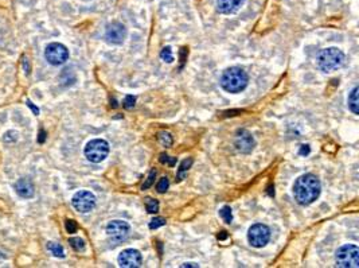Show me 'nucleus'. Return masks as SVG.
<instances>
[{
	"label": "nucleus",
	"instance_id": "f257e3e1",
	"mask_svg": "<svg viewBox=\"0 0 359 268\" xmlns=\"http://www.w3.org/2000/svg\"><path fill=\"white\" fill-rule=\"evenodd\" d=\"M320 190L322 186L319 178L315 177L313 174H304L297 178L293 185V197L300 205H311L319 198Z\"/></svg>",
	"mask_w": 359,
	"mask_h": 268
},
{
	"label": "nucleus",
	"instance_id": "f03ea898",
	"mask_svg": "<svg viewBox=\"0 0 359 268\" xmlns=\"http://www.w3.org/2000/svg\"><path fill=\"white\" fill-rule=\"evenodd\" d=\"M249 77L241 67H229L221 77V87L229 93H240L248 87Z\"/></svg>",
	"mask_w": 359,
	"mask_h": 268
},
{
	"label": "nucleus",
	"instance_id": "7ed1b4c3",
	"mask_svg": "<svg viewBox=\"0 0 359 268\" xmlns=\"http://www.w3.org/2000/svg\"><path fill=\"white\" fill-rule=\"evenodd\" d=\"M344 62V54L342 50L336 48H328L324 49L317 55V65L323 71L328 73V71L336 70L338 67H340Z\"/></svg>",
	"mask_w": 359,
	"mask_h": 268
},
{
	"label": "nucleus",
	"instance_id": "20e7f679",
	"mask_svg": "<svg viewBox=\"0 0 359 268\" xmlns=\"http://www.w3.org/2000/svg\"><path fill=\"white\" fill-rule=\"evenodd\" d=\"M336 267L358 268L359 267V248L356 245L346 244L336 251Z\"/></svg>",
	"mask_w": 359,
	"mask_h": 268
},
{
	"label": "nucleus",
	"instance_id": "39448f33",
	"mask_svg": "<svg viewBox=\"0 0 359 268\" xmlns=\"http://www.w3.org/2000/svg\"><path fill=\"white\" fill-rule=\"evenodd\" d=\"M85 157L92 163H101L109 154V144L104 139H93L85 146Z\"/></svg>",
	"mask_w": 359,
	"mask_h": 268
},
{
	"label": "nucleus",
	"instance_id": "423d86ee",
	"mask_svg": "<svg viewBox=\"0 0 359 268\" xmlns=\"http://www.w3.org/2000/svg\"><path fill=\"white\" fill-rule=\"evenodd\" d=\"M270 239V229L264 224H254L249 228L248 240L254 248H262L268 244Z\"/></svg>",
	"mask_w": 359,
	"mask_h": 268
},
{
	"label": "nucleus",
	"instance_id": "0eeeda50",
	"mask_svg": "<svg viewBox=\"0 0 359 268\" xmlns=\"http://www.w3.org/2000/svg\"><path fill=\"white\" fill-rule=\"evenodd\" d=\"M45 57H46L47 62L54 65V66H58L69 59V50L65 45L53 42V44L47 45L46 50H45Z\"/></svg>",
	"mask_w": 359,
	"mask_h": 268
},
{
	"label": "nucleus",
	"instance_id": "6e6552de",
	"mask_svg": "<svg viewBox=\"0 0 359 268\" xmlns=\"http://www.w3.org/2000/svg\"><path fill=\"white\" fill-rule=\"evenodd\" d=\"M129 231H131L129 225L121 220L110 221L106 226V235L113 244H120L127 240V237L129 236Z\"/></svg>",
	"mask_w": 359,
	"mask_h": 268
},
{
	"label": "nucleus",
	"instance_id": "1a4fd4ad",
	"mask_svg": "<svg viewBox=\"0 0 359 268\" xmlns=\"http://www.w3.org/2000/svg\"><path fill=\"white\" fill-rule=\"evenodd\" d=\"M71 204L74 206V209L78 210L79 213H89L96 206V197H94L93 193H90L88 190H81V192H77L74 194Z\"/></svg>",
	"mask_w": 359,
	"mask_h": 268
},
{
	"label": "nucleus",
	"instance_id": "9d476101",
	"mask_svg": "<svg viewBox=\"0 0 359 268\" xmlns=\"http://www.w3.org/2000/svg\"><path fill=\"white\" fill-rule=\"evenodd\" d=\"M125 36H127V28L120 22H113L106 27L105 40L108 44L121 45L125 41Z\"/></svg>",
	"mask_w": 359,
	"mask_h": 268
},
{
	"label": "nucleus",
	"instance_id": "9b49d317",
	"mask_svg": "<svg viewBox=\"0 0 359 268\" xmlns=\"http://www.w3.org/2000/svg\"><path fill=\"white\" fill-rule=\"evenodd\" d=\"M141 253L137 249H125L118 255V264L124 268H137L141 265Z\"/></svg>",
	"mask_w": 359,
	"mask_h": 268
},
{
	"label": "nucleus",
	"instance_id": "f8f14e48",
	"mask_svg": "<svg viewBox=\"0 0 359 268\" xmlns=\"http://www.w3.org/2000/svg\"><path fill=\"white\" fill-rule=\"evenodd\" d=\"M235 148L242 154H250L254 148V138L249 131L240 130L235 135Z\"/></svg>",
	"mask_w": 359,
	"mask_h": 268
},
{
	"label": "nucleus",
	"instance_id": "ddd939ff",
	"mask_svg": "<svg viewBox=\"0 0 359 268\" xmlns=\"http://www.w3.org/2000/svg\"><path fill=\"white\" fill-rule=\"evenodd\" d=\"M245 0H217V8L221 14L230 15L234 14L244 6Z\"/></svg>",
	"mask_w": 359,
	"mask_h": 268
},
{
	"label": "nucleus",
	"instance_id": "4468645a",
	"mask_svg": "<svg viewBox=\"0 0 359 268\" xmlns=\"http://www.w3.org/2000/svg\"><path fill=\"white\" fill-rule=\"evenodd\" d=\"M15 192L19 197L28 200L34 196V185L27 178H22L15 183Z\"/></svg>",
	"mask_w": 359,
	"mask_h": 268
},
{
	"label": "nucleus",
	"instance_id": "2eb2a0df",
	"mask_svg": "<svg viewBox=\"0 0 359 268\" xmlns=\"http://www.w3.org/2000/svg\"><path fill=\"white\" fill-rule=\"evenodd\" d=\"M358 91L359 88L355 87L354 89H352L351 92H350V95H348V108H350V110H351L354 114H358L359 113V101H358Z\"/></svg>",
	"mask_w": 359,
	"mask_h": 268
},
{
	"label": "nucleus",
	"instance_id": "dca6fc26",
	"mask_svg": "<svg viewBox=\"0 0 359 268\" xmlns=\"http://www.w3.org/2000/svg\"><path fill=\"white\" fill-rule=\"evenodd\" d=\"M192 162H194V161H192L191 158H188V159H184V161L182 162V163H180L179 171H178V177H176V178H178V179H176V181L180 182V181H182V179H183V178H184V173H186V171H187V170L190 169V167H191V166H192Z\"/></svg>",
	"mask_w": 359,
	"mask_h": 268
},
{
	"label": "nucleus",
	"instance_id": "f3484780",
	"mask_svg": "<svg viewBox=\"0 0 359 268\" xmlns=\"http://www.w3.org/2000/svg\"><path fill=\"white\" fill-rule=\"evenodd\" d=\"M47 249H49L54 256L65 257V252H63L62 245H59L58 243H49V244H47Z\"/></svg>",
	"mask_w": 359,
	"mask_h": 268
},
{
	"label": "nucleus",
	"instance_id": "a211bd4d",
	"mask_svg": "<svg viewBox=\"0 0 359 268\" xmlns=\"http://www.w3.org/2000/svg\"><path fill=\"white\" fill-rule=\"evenodd\" d=\"M157 140L162 146L164 147H171L174 140H172V136L168 132H159L157 134Z\"/></svg>",
	"mask_w": 359,
	"mask_h": 268
},
{
	"label": "nucleus",
	"instance_id": "6ab92c4d",
	"mask_svg": "<svg viewBox=\"0 0 359 268\" xmlns=\"http://www.w3.org/2000/svg\"><path fill=\"white\" fill-rule=\"evenodd\" d=\"M145 208H147V212L151 214H155L159 210V202L153 198H145Z\"/></svg>",
	"mask_w": 359,
	"mask_h": 268
},
{
	"label": "nucleus",
	"instance_id": "aec40b11",
	"mask_svg": "<svg viewBox=\"0 0 359 268\" xmlns=\"http://www.w3.org/2000/svg\"><path fill=\"white\" fill-rule=\"evenodd\" d=\"M219 216L222 218L226 224H230L233 221V213H231V208L230 206H223L222 209L219 210Z\"/></svg>",
	"mask_w": 359,
	"mask_h": 268
},
{
	"label": "nucleus",
	"instance_id": "412c9836",
	"mask_svg": "<svg viewBox=\"0 0 359 268\" xmlns=\"http://www.w3.org/2000/svg\"><path fill=\"white\" fill-rule=\"evenodd\" d=\"M69 243H70L71 248L74 249V251H84V248H85V243L79 237H73V239L69 240Z\"/></svg>",
	"mask_w": 359,
	"mask_h": 268
},
{
	"label": "nucleus",
	"instance_id": "4be33fe9",
	"mask_svg": "<svg viewBox=\"0 0 359 268\" xmlns=\"http://www.w3.org/2000/svg\"><path fill=\"white\" fill-rule=\"evenodd\" d=\"M155 177H156V170L152 169L151 171H149V175L147 177V179H145V182L143 183V186H141V189L143 190L149 189V187L152 186L153 182H155Z\"/></svg>",
	"mask_w": 359,
	"mask_h": 268
},
{
	"label": "nucleus",
	"instance_id": "5701e85b",
	"mask_svg": "<svg viewBox=\"0 0 359 268\" xmlns=\"http://www.w3.org/2000/svg\"><path fill=\"white\" fill-rule=\"evenodd\" d=\"M168 186H170V181H168V178L167 177L160 178V181L157 182V185H156V190L159 192V193H166L168 189Z\"/></svg>",
	"mask_w": 359,
	"mask_h": 268
},
{
	"label": "nucleus",
	"instance_id": "b1692460",
	"mask_svg": "<svg viewBox=\"0 0 359 268\" xmlns=\"http://www.w3.org/2000/svg\"><path fill=\"white\" fill-rule=\"evenodd\" d=\"M160 57H162V59H163L164 62L171 63L172 61H174V57H172V53H171V48H170V46L164 48L163 50H162V53H160Z\"/></svg>",
	"mask_w": 359,
	"mask_h": 268
},
{
	"label": "nucleus",
	"instance_id": "393cba45",
	"mask_svg": "<svg viewBox=\"0 0 359 268\" xmlns=\"http://www.w3.org/2000/svg\"><path fill=\"white\" fill-rule=\"evenodd\" d=\"M164 224H166V218H163V217H156V218H153V220L149 222V229H157L160 228V226H163Z\"/></svg>",
	"mask_w": 359,
	"mask_h": 268
},
{
	"label": "nucleus",
	"instance_id": "a878e982",
	"mask_svg": "<svg viewBox=\"0 0 359 268\" xmlns=\"http://www.w3.org/2000/svg\"><path fill=\"white\" fill-rule=\"evenodd\" d=\"M159 161L162 162V163H167L170 167H174V166L176 165V158H170V155L167 154H160V158Z\"/></svg>",
	"mask_w": 359,
	"mask_h": 268
},
{
	"label": "nucleus",
	"instance_id": "bb28decb",
	"mask_svg": "<svg viewBox=\"0 0 359 268\" xmlns=\"http://www.w3.org/2000/svg\"><path fill=\"white\" fill-rule=\"evenodd\" d=\"M65 228H66L67 233H75L77 232V229H78V226H77V222L73 220H66V222H65Z\"/></svg>",
	"mask_w": 359,
	"mask_h": 268
},
{
	"label": "nucleus",
	"instance_id": "cd10ccee",
	"mask_svg": "<svg viewBox=\"0 0 359 268\" xmlns=\"http://www.w3.org/2000/svg\"><path fill=\"white\" fill-rule=\"evenodd\" d=\"M135 101H136V99L133 97V96H127L124 100V103H123V105H124V108H127V109H131V108L135 107Z\"/></svg>",
	"mask_w": 359,
	"mask_h": 268
},
{
	"label": "nucleus",
	"instance_id": "c85d7f7f",
	"mask_svg": "<svg viewBox=\"0 0 359 268\" xmlns=\"http://www.w3.org/2000/svg\"><path fill=\"white\" fill-rule=\"evenodd\" d=\"M309 152H311V148H309L308 144H303L300 148V151H299V154H300L301 157H307Z\"/></svg>",
	"mask_w": 359,
	"mask_h": 268
},
{
	"label": "nucleus",
	"instance_id": "c756f323",
	"mask_svg": "<svg viewBox=\"0 0 359 268\" xmlns=\"http://www.w3.org/2000/svg\"><path fill=\"white\" fill-rule=\"evenodd\" d=\"M186 57H187V49L182 48V50H180V59H182V66H183L184 61H186Z\"/></svg>",
	"mask_w": 359,
	"mask_h": 268
},
{
	"label": "nucleus",
	"instance_id": "7c9ffc66",
	"mask_svg": "<svg viewBox=\"0 0 359 268\" xmlns=\"http://www.w3.org/2000/svg\"><path fill=\"white\" fill-rule=\"evenodd\" d=\"M45 140H46V132H45L43 130H41L39 131V136H38V142L43 143Z\"/></svg>",
	"mask_w": 359,
	"mask_h": 268
},
{
	"label": "nucleus",
	"instance_id": "2f4dec72",
	"mask_svg": "<svg viewBox=\"0 0 359 268\" xmlns=\"http://www.w3.org/2000/svg\"><path fill=\"white\" fill-rule=\"evenodd\" d=\"M23 67H24V71H26V74H28V73H30V66H28V61L26 57L23 58Z\"/></svg>",
	"mask_w": 359,
	"mask_h": 268
},
{
	"label": "nucleus",
	"instance_id": "473e14b6",
	"mask_svg": "<svg viewBox=\"0 0 359 268\" xmlns=\"http://www.w3.org/2000/svg\"><path fill=\"white\" fill-rule=\"evenodd\" d=\"M227 239V233H226V231H222V232L219 233L218 235V240L219 241H223V240H226Z\"/></svg>",
	"mask_w": 359,
	"mask_h": 268
},
{
	"label": "nucleus",
	"instance_id": "72a5a7b5",
	"mask_svg": "<svg viewBox=\"0 0 359 268\" xmlns=\"http://www.w3.org/2000/svg\"><path fill=\"white\" fill-rule=\"evenodd\" d=\"M27 105H28V107H30V108H31L32 110H34V113H35V114H39V109H38V108H36L35 105H34V104L31 103V101H27Z\"/></svg>",
	"mask_w": 359,
	"mask_h": 268
},
{
	"label": "nucleus",
	"instance_id": "f704fd0d",
	"mask_svg": "<svg viewBox=\"0 0 359 268\" xmlns=\"http://www.w3.org/2000/svg\"><path fill=\"white\" fill-rule=\"evenodd\" d=\"M180 267H195V268H198V267H200V265H198V264H195V263H184V264H182V265H180Z\"/></svg>",
	"mask_w": 359,
	"mask_h": 268
},
{
	"label": "nucleus",
	"instance_id": "c9c22d12",
	"mask_svg": "<svg viewBox=\"0 0 359 268\" xmlns=\"http://www.w3.org/2000/svg\"><path fill=\"white\" fill-rule=\"evenodd\" d=\"M268 193H269L270 197H273V196H274V187H273V186H269V190H268Z\"/></svg>",
	"mask_w": 359,
	"mask_h": 268
}]
</instances>
